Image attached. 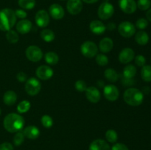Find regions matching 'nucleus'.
<instances>
[{
  "mask_svg": "<svg viewBox=\"0 0 151 150\" xmlns=\"http://www.w3.org/2000/svg\"><path fill=\"white\" fill-rule=\"evenodd\" d=\"M4 127L7 132L16 133L22 129L24 125V119L17 113H9L4 117L3 121Z\"/></svg>",
  "mask_w": 151,
  "mask_h": 150,
  "instance_id": "f257e3e1",
  "label": "nucleus"
},
{
  "mask_svg": "<svg viewBox=\"0 0 151 150\" xmlns=\"http://www.w3.org/2000/svg\"><path fill=\"white\" fill-rule=\"evenodd\" d=\"M15 11L10 8L0 10V30L7 32L14 26L16 22Z\"/></svg>",
  "mask_w": 151,
  "mask_h": 150,
  "instance_id": "f03ea898",
  "label": "nucleus"
},
{
  "mask_svg": "<svg viewBox=\"0 0 151 150\" xmlns=\"http://www.w3.org/2000/svg\"><path fill=\"white\" fill-rule=\"evenodd\" d=\"M124 101L128 105L139 106L142 103L144 99V95L140 90L134 88H128L123 94Z\"/></svg>",
  "mask_w": 151,
  "mask_h": 150,
  "instance_id": "7ed1b4c3",
  "label": "nucleus"
},
{
  "mask_svg": "<svg viewBox=\"0 0 151 150\" xmlns=\"http://www.w3.org/2000/svg\"><path fill=\"white\" fill-rule=\"evenodd\" d=\"M114 13V7L109 1H103L97 10V15L102 20H108L112 17Z\"/></svg>",
  "mask_w": 151,
  "mask_h": 150,
  "instance_id": "20e7f679",
  "label": "nucleus"
},
{
  "mask_svg": "<svg viewBox=\"0 0 151 150\" xmlns=\"http://www.w3.org/2000/svg\"><path fill=\"white\" fill-rule=\"evenodd\" d=\"M81 51L84 57L87 58H92L97 54L98 47L95 43L87 41L81 45Z\"/></svg>",
  "mask_w": 151,
  "mask_h": 150,
  "instance_id": "39448f33",
  "label": "nucleus"
},
{
  "mask_svg": "<svg viewBox=\"0 0 151 150\" xmlns=\"http://www.w3.org/2000/svg\"><path fill=\"white\" fill-rule=\"evenodd\" d=\"M41 89V84L38 79L31 77L26 81L25 91L29 96H35L40 92Z\"/></svg>",
  "mask_w": 151,
  "mask_h": 150,
  "instance_id": "423d86ee",
  "label": "nucleus"
},
{
  "mask_svg": "<svg viewBox=\"0 0 151 150\" xmlns=\"http://www.w3.org/2000/svg\"><path fill=\"white\" fill-rule=\"evenodd\" d=\"M27 58L31 62H38L42 59L43 51L37 46H29L27 47L25 51Z\"/></svg>",
  "mask_w": 151,
  "mask_h": 150,
  "instance_id": "0eeeda50",
  "label": "nucleus"
},
{
  "mask_svg": "<svg viewBox=\"0 0 151 150\" xmlns=\"http://www.w3.org/2000/svg\"><path fill=\"white\" fill-rule=\"evenodd\" d=\"M118 32L124 38H131L135 34L136 28L131 22L123 21L118 26Z\"/></svg>",
  "mask_w": 151,
  "mask_h": 150,
  "instance_id": "6e6552de",
  "label": "nucleus"
},
{
  "mask_svg": "<svg viewBox=\"0 0 151 150\" xmlns=\"http://www.w3.org/2000/svg\"><path fill=\"white\" fill-rule=\"evenodd\" d=\"M103 95L109 101H114L119 98V89L114 85H107L103 88Z\"/></svg>",
  "mask_w": 151,
  "mask_h": 150,
  "instance_id": "1a4fd4ad",
  "label": "nucleus"
},
{
  "mask_svg": "<svg viewBox=\"0 0 151 150\" xmlns=\"http://www.w3.org/2000/svg\"><path fill=\"white\" fill-rule=\"evenodd\" d=\"M35 21L36 24L39 27H47L50 21V14L44 10H38L36 13V14H35Z\"/></svg>",
  "mask_w": 151,
  "mask_h": 150,
  "instance_id": "9d476101",
  "label": "nucleus"
},
{
  "mask_svg": "<svg viewBox=\"0 0 151 150\" xmlns=\"http://www.w3.org/2000/svg\"><path fill=\"white\" fill-rule=\"evenodd\" d=\"M35 74L38 79H41V80H47L53 76L54 72L49 66L43 65V66H40L39 67L37 68Z\"/></svg>",
  "mask_w": 151,
  "mask_h": 150,
  "instance_id": "9b49d317",
  "label": "nucleus"
},
{
  "mask_svg": "<svg viewBox=\"0 0 151 150\" xmlns=\"http://www.w3.org/2000/svg\"><path fill=\"white\" fill-rule=\"evenodd\" d=\"M119 5L121 10L127 14H132L137 8L135 0H119Z\"/></svg>",
  "mask_w": 151,
  "mask_h": 150,
  "instance_id": "f8f14e48",
  "label": "nucleus"
},
{
  "mask_svg": "<svg viewBox=\"0 0 151 150\" xmlns=\"http://www.w3.org/2000/svg\"><path fill=\"white\" fill-rule=\"evenodd\" d=\"M66 9L70 14H79L83 9L82 0H68Z\"/></svg>",
  "mask_w": 151,
  "mask_h": 150,
  "instance_id": "ddd939ff",
  "label": "nucleus"
},
{
  "mask_svg": "<svg viewBox=\"0 0 151 150\" xmlns=\"http://www.w3.org/2000/svg\"><path fill=\"white\" fill-rule=\"evenodd\" d=\"M135 57V53L131 48H125L119 54V60L121 63L128 64L131 63Z\"/></svg>",
  "mask_w": 151,
  "mask_h": 150,
  "instance_id": "4468645a",
  "label": "nucleus"
},
{
  "mask_svg": "<svg viewBox=\"0 0 151 150\" xmlns=\"http://www.w3.org/2000/svg\"><path fill=\"white\" fill-rule=\"evenodd\" d=\"M86 96L87 99L92 103H97L101 99V94L96 87L90 86L86 90Z\"/></svg>",
  "mask_w": 151,
  "mask_h": 150,
  "instance_id": "2eb2a0df",
  "label": "nucleus"
},
{
  "mask_svg": "<svg viewBox=\"0 0 151 150\" xmlns=\"http://www.w3.org/2000/svg\"><path fill=\"white\" fill-rule=\"evenodd\" d=\"M49 13H50V16L55 20H60L63 19L65 15L63 7L58 4H51L49 8Z\"/></svg>",
  "mask_w": 151,
  "mask_h": 150,
  "instance_id": "dca6fc26",
  "label": "nucleus"
},
{
  "mask_svg": "<svg viewBox=\"0 0 151 150\" xmlns=\"http://www.w3.org/2000/svg\"><path fill=\"white\" fill-rule=\"evenodd\" d=\"M32 26V22L27 19H22L16 24V30L22 35L27 34Z\"/></svg>",
  "mask_w": 151,
  "mask_h": 150,
  "instance_id": "f3484780",
  "label": "nucleus"
},
{
  "mask_svg": "<svg viewBox=\"0 0 151 150\" xmlns=\"http://www.w3.org/2000/svg\"><path fill=\"white\" fill-rule=\"evenodd\" d=\"M90 30L92 33L95 35H102L106 30V26L99 20H94L90 23L89 24Z\"/></svg>",
  "mask_w": 151,
  "mask_h": 150,
  "instance_id": "a211bd4d",
  "label": "nucleus"
},
{
  "mask_svg": "<svg viewBox=\"0 0 151 150\" xmlns=\"http://www.w3.org/2000/svg\"><path fill=\"white\" fill-rule=\"evenodd\" d=\"M23 133L25 138H27L28 139L30 140H35L39 137L40 130L37 126L30 125V126H28L26 128H24Z\"/></svg>",
  "mask_w": 151,
  "mask_h": 150,
  "instance_id": "6ab92c4d",
  "label": "nucleus"
},
{
  "mask_svg": "<svg viewBox=\"0 0 151 150\" xmlns=\"http://www.w3.org/2000/svg\"><path fill=\"white\" fill-rule=\"evenodd\" d=\"M88 150H111V147L104 140L96 139L91 143Z\"/></svg>",
  "mask_w": 151,
  "mask_h": 150,
  "instance_id": "aec40b11",
  "label": "nucleus"
},
{
  "mask_svg": "<svg viewBox=\"0 0 151 150\" xmlns=\"http://www.w3.org/2000/svg\"><path fill=\"white\" fill-rule=\"evenodd\" d=\"M114 47V42L111 38H103L99 43V49L103 53H108L112 50Z\"/></svg>",
  "mask_w": 151,
  "mask_h": 150,
  "instance_id": "412c9836",
  "label": "nucleus"
},
{
  "mask_svg": "<svg viewBox=\"0 0 151 150\" xmlns=\"http://www.w3.org/2000/svg\"><path fill=\"white\" fill-rule=\"evenodd\" d=\"M17 101V95L13 91H7L3 96V101L7 106H12L15 104Z\"/></svg>",
  "mask_w": 151,
  "mask_h": 150,
  "instance_id": "4be33fe9",
  "label": "nucleus"
},
{
  "mask_svg": "<svg viewBox=\"0 0 151 150\" xmlns=\"http://www.w3.org/2000/svg\"><path fill=\"white\" fill-rule=\"evenodd\" d=\"M135 41L139 45H146L149 41V36L145 31H139L135 35Z\"/></svg>",
  "mask_w": 151,
  "mask_h": 150,
  "instance_id": "5701e85b",
  "label": "nucleus"
},
{
  "mask_svg": "<svg viewBox=\"0 0 151 150\" xmlns=\"http://www.w3.org/2000/svg\"><path fill=\"white\" fill-rule=\"evenodd\" d=\"M104 76L108 81L111 82H115L119 79V75L117 72L114 69L109 68L104 71Z\"/></svg>",
  "mask_w": 151,
  "mask_h": 150,
  "instance_id": "b1692460",
  "label": "nucleus"
},
{
  "mask_svg": "<svg viewBox=\"0 0 151 150\" xmlns=\"http://www.w3.org/2000/svg\"><path fill=\"white\" fill-rule=\"evenodd\" d=\"M40 35H41V38H42L43 41L47 43L53 41L55 38L54 32L50 29H44L43 30H41Z\"/></svg>",
  "mask_w": 151,
  "mask_h": 150,
  "instance_id": "393cba45",
  "label": "nucleus"
},
{
  "mask_svg": "<svg viewBox=\"0 0 151 150\" xmlns=\"http://www.w3.org/2000/svg\"><path fill=\"white\" fill-rule=\"evenodd\" d=\"M44 60L49 65L54 66L58 63L59 57L54 51H48L44 56Z\"/></svg>",
  "mask_w": 151,
  "mask_h": 150,
  "instance_id": "a878e982",
  "label": "nucleus"
},
{
  "mask_svg": "<svg viewBox=\"0 0 151 150\" xmlns=\"http://www.w3.org/2000/svg\"><path fill=\"white\" fill-rule=\"evenodd\" d=\"M122 74H123V77L132 79L134 76H135L136 74H137V69L133 65H128L124 68Z\"/></svg>",
  "mask_w": 151,
  "mask_h": 150,
  "instance_id": "bb28decb",
  "label": "nucleus"
},
{
  "mask_svg": "<svg viewBox=\"0 0 151 150\" xmlns=\"http://www.w3.org/2000/svg\"><path fill=\"white\" fill-rule=\"evenodd\" d=\"M18 3L23 10H32L35 6V0H19Z\"/></svg>",
  "mask_w": 151,
  "mask_h": 150,
  "instance_id": "cd10ccee",
  "label": "nucleus"
},
{
  "mask_svg": "<svg viewBox=\"0 0 151 150\" xmlns=\"http://www.w3.org/2000/svg\"><path fill=\"white\" fill-rule=\"evenodd\" d=\"M142 78L145 82H151V66H144L141 70Z\"/></svg>",
  "mask_w": 151,
  "mask_h": 150,
  "instance_id": "c85d7f7f",
  "label": "nucleus"
},
{
  "mask_svg": "<svg viewBox=\"0 0 151 150\" xmlns=\"http://www.w3.org/2000/svg\"><path fill=\"white\" fill-rule=\"evenodd\" d=\"M5 36L6 39L10 44H16L19 40V36L17 32L14 30H12V29H10V30L7 31Z\"/></svg>",
  "mask_w": 151,
  "mask_h": 150,
  "instance_id": "c756f323",
  "label": "nucleus"
},
{
  "mask_svg": "<svg viewBox=\"0 0 151 150\" xmlns=\"http://www.w3.org/2000/svg\"><path fill=\"white\" fill-rule=\"evenodd\" d=\"M30 102L27 100H23L21 101L17 106V111L19 113H25L28 112L30 109Z\"/></svg>",
  "mask_w": 151,
  "mask_h": 150,
  "instance_id": "7c9ffc66",
  "label": "nucleus"
},
{
  "mask_svg": "<svg viewBox=\"0 0 151 150\" xmlns=\"http://www.w3.org/2000/svg\"><path fill=\"white\" fill-rule=\"evenodd\" d=\"M106 139L109 141V143L114 144L116 142L118 139L117 132L114 129H109L106 132Z\"/></svg>",
  "mask_w": 151,
  "mask_h": 150,
  "instance_id": "2f4dec72",
  "label": "nucleus"
},
{
  "mask_svg": "<svg viewBox=\"0 0 151 150\" xmlns=\"http://www.w3.org/2000/svg\"><path fill=\"white\" fill-rule=\"evenodd\" d=\"M41 121L43 126L45 128H47V129H49V128H50L51 126H52L53 125L52 118L50 116H49V115H44V116L41 117Z\"/></svg>",
  "mask_w": 151,
  "mask_h": 150,
  "instance_id": "473e14b6",
  "label": "nucleus"
},
{
  "mask_svg": "<svg viewBox=\"0 0 151 150\" xmlns=\"http://www.w3.org/2000/svg\"><path fill=\"white\" fill-rule=\"evenodd\" d=\"M25 136L24 135L23 132H16V135L13 137V143H14V145L16 146H19L22 145L23 144V142L24 141Z\"/></svg>",
  "mask_w": 151,
  "mask_h": 150,
  "instance_id": "72a5a7b5",
  "label": "nucleus"
},
{
  "mask_svg": "<svg viewBox=\"0 0 151 150\" xmlns=\"http://www.w3.org/2000/svg\"><path fill=\"white\" fill-rule=\"evenodd\" d=\"M96 62L100 66H105L109 63V58L104 54H99L96 55Z\"/></svg>",
  "mask_w": 151,
  "mask_h": 150,
  "instance_id": "f704fd0d",
  "label": "nucleus"
},
{
  "mask_svg": "<svg viewBox=\"0 0 151 150\" xmlns=\"http://www.w3.org/2000/svg\"><path fill=\"white\" fill-rule=\"evenodd\" d=\"M137 7L141 10H147L150 7V0H138L137 3Z\"/></svg>",
  "mask_w": 151,
  "mask_h": 150,
  "instance_id": "c9c22d12",
  "label": "nucleus"
},
{
  "mask_svg": "<svg viewBox=\"0 0 151 150\" xmlns=\"http://www.w3.org/2000/svg\"><path fill=\"white\" fill-rule=\"evenodd\" d=\"M75 88L79 92H85L87 88V85L86 83L83 80L79 79V80H78L75 82Z\"/></svg>",
  "mask_w": 151,
  "mask_h": 150,
  "instance_id": "e433bc0d",
  "label": "nucleus"
},
{
  "mask_svg": "<svg viewBox=\"0 0 151 150\" xmlns=\"http://www.w3.org/2000/svg\"><path fill=\"white\" fill-rule=\"evenodd\" d=\"M148 25V21L145 19H139L136 22V26L139 29H145Z\"/></svg>",
  "mask_w": 151,
  "mask_h": 150,
  "instance_id": "4c0bfd02",
  "label": "nucleus"
},
{
  "mask_svg": "<svg viewBox=\"0 0 151 150\" xmlns=\"http://www.w3.org/2000/svg\"><path fill=\"white\" fill-rule=\"evenodd\" d=\"M135 63L138 66L143 67L144 66H145V63H146L145 57L143 55H141V54L137 55V57H135Z\"/></svg>",
  "mask_w": 151,
  "mask_h": 150,
  "instance_id": "58836bf2",
  "label": "nucleus"
},
{
  "mask_svg": "<svg viewBox=\"0 0 151 150\" xmlns=\"http://www.w3.org/2000/svg\"><path fill=\"white\" fill-rule=\"evenodd\" d=\"M15 14H16V18H19L21 19H25L27 16V12L24 10L23 9H17L16 10H15Z\"/></svg>",
  "mask_w": 151,
  "mask_h": 150,
  "instance_id": "ea45409f",
  "label": "nucleus"
},
{
  "mask_svg": "<svg viewBox=\"0 0 151 150\" xmlns=\"http://www.w3.org/2000/svg\"><path fill=\"white\" fill-rule=\"evenodd\" d=\"M111 150H129L128 146L126 145L121 143H116V144H114L113 146L111 147Z\"/></svg>",
  "mask_w": 151,
  "mask_h": 150,
  "instance_id": "a19ab883",
  "label": "nucleus"
},
{
  "mask_svg": "<svg viewBox=\"0 0 151 150\" xmlns=\"http://www.w3.org/2000/svg\"><path fill=\"white\" fill-rule=\"evenodd\" d=\"M16 79L20 82H24L27 80V76L24 72L20 71L16 74Z\"/></svg>",
  "mask_w": 151,
  "mask_h": 150,
  "instance_id": "79ce46f5",
  "label": "nucleus"
},
{
  "mask_svg": "<svg viewBox=\"0 0 151 150\" xmlns=\"http://www.w3.org/2000/svg\"><path fill=\"white\" fill-rule=\"evenodd\" d=\"M0 150H13V146L10 143L4 142L0 144Z\"/></svg>",
  "mask_w": 151,
  "mask_h": 150,
  "instance_id": "37998d69",
  "label": "nucleus"
},
{
  "mask_svg": "<svg viewBox=\"0 0 151 150\" xmlns=\"http://www.w3.org/2000/svg\"><path fill=\"white\" fill-rule=\"evenodd\" d=\"M132 79H128V78H125L122 80V84H123L125 86H130V85H132L134 84Z\"/></svg>",
  "mask_w": 151,
  "mask_h": 150,
  "instance_id": "c03bdc74",
  "label": "nucleus"
},
{
  "mask_svg": "<svg viewBox=\"0 0 151 150\" xmlns=\"http://www.w3.org/2000/svg\"><path fill=\"white\" fill-rule=\"evenodd\" d=\"M116 28V26L114 23H109V24L106 26V29H108L109 30H114Z\"/></svg>",
  "mask_w": 151,
  "mask_h": 150,
  "instance_id": "a18cd8bd",
  "label": "nucleus"
},
{
  "mask_svg": "<svg viewBox=\"0 0 151 150\" xmlns=\"http://www.w3.org/2000/svg\"><path fill=\"white\" fill-rule=\"evenodd\" d=\"M146 17H147V20L151 21V9H148V10L146 13Z\"/></svg>",
  "mask_w": 151,
  "mask_h": 150,
  "instance_id": "49530a36",
  "label": "nucleus"
},
{
  "mask_svg": "<svg viewBox=\"0 0 151 150\" xmlns=\"http://www.w3.org/2000/svg\"><path fill=\"white\" fill-rule=\"evenodd\" d=\"M82 1L85 3H87V4H94V3L97 2L99 0H82Z\"/></svg>",
  "mask_w": 151,
  "mask_h": 150,
  "instance_id": "de8ad7c7",
  "label": "nucleus"
},
{
  "mask_svg": "<svg viewBox=\"0 0 151 150\" xmlns=\"http://www.w3.org/2000/svg\"><path fill=\"white\" fill-rule=\"evenodd\" d=\"M103 1H109V0H103Z\"/></svg>",
  "mask_w": 151,
  "mask_h": 150,
  "instance_id": "09e8293b",
  "label": "nucleus"
},
{
  "mask_svg": "<svg viewBox=\"0 0 151 150\" xmlns=\"http://www.w3.org/2000/svg\"><path fill=\"white\" fill-rule=\"evenodd\" d=\"M1 109H0V115H1Z\"/></svg>",
  "mask_w": 151,
  "mask_h": 150,
  "instance_id": "8fccbe9b",
  "label": "nucleus"
},
{
  "mask_svg": "<svg viewBox=\"0 0 151 150\" xmlns=\"http://www.w3.org/2000/svg\"><path fill=\"white\" fill-rule=\"evenodd\" d=\"M150 132H151V131H150Z\"/></svg>",
  "mask_w": 151,
  "mask_h": 150,
  "instance_id": "3c124183",
  "label": "nucleus"
}]
</instances>
